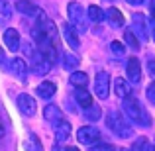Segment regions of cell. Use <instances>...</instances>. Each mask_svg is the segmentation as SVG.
Masks as SVG:
<instances>
[{
	"label": "cell",
	"instance_id": "cell-1",
	"mask_svg": "<svg viewBox=\"0 0 155 151\" xmlns=\"http://www.w3.org/2000/svg\"><path fill=\"white\" fill-rule=\"evenodd\" d=\"M122 108H124L126 116L132 122H136L137 126H151V116L147 114V110L143 108V104L137 98H134V96L124 98L122 100Z\"/></svg>",
	"mask_w": 155,
	"mask_h": 151
},
{
	"label": "cell",
	"instance_id": "cell-2",
	"mask_svg": "<svg viewBox=\"0 0 155 151\" xmlns=\"http://www.w3.org/2000/svg\"><path fill=\"white\" fill-rule=\"evenodd\" d=\"M106 126H108V130L114 133V136L122 137V140H126V137H130L134 133L128 118H126L124 114H120V112H110L108 116H106Z\"/></svg>",
	"mask_w": 155,
	"mask_h": 151
},
{
	"label": "cell",
	"instance_id": "cell-3",
	"mask_svg": "<svg viewBox=\"0 0 155 151\" xmlns=\"http://www.w3.org/2000/svg\"><path fill=\"white\" fill-rule=\"evenodd\" d=\"M69 12V20L73 22V26H75L77 31H87L88 28V22H87V16H84V10L83 6H81L79 2H71L67 8Z\"/></svg>",
	"mask_w": 155,
	"mask_h": 151
},
{
	"label": "cell",
	"instance_id": "cell-4",
	"mask_svg": "<svg viewBox=\"0 0 155 151\" xmlns=\"http://www.w3.org/2000/svg\"><path fill=\"white\" fill-rule=\"evenodd\" d=\"M35 30L39 31L41 35H45L49 41L55 43L57 41V38H59V31H57V26L53 24V20L49 18H45V16H39V20H38V24H35Z\"/></svg>",
	"mask_w": 155,
	"mask_h": 151
},
{
	"label": "cell",
	"instance_id": "cell-5",
	"mask_svg": "<svg viewBox=\"0 0 155 151\" xmlns=\"http://www.w3.org/2000/svg\"><path fill=\"white\" fill-rule=\"evenodd\" d=\"M77 140H79V143L83 145H94L100 141V130L92 128V126H83V128H79V132H77Z\"/></svg>",
	"mask_w": 155,
	"mask_h": 151
},
{
	"label": "cell",
	"instance_id": "cell-6",
	"mask_svg": "<svg viewBox=\"0 0 155 151\" xmlns=\"http://www.w3.org/2000/svg\"><path fill=\"white\" fill-rule=\"evenodd\" d=\"M94 92L98 98L106 100L110 94V75L106 71H98L94 77Z\"/></svg>",
	"mask_w": 155,
	"mask_h": 151
},
{
	"label": "cell",
	"instance_id": "cell-7",
	"mask_svg": "<svg viewBox=\"0 0 155 151\" xmlns=\"http://www.w3.org/2000/svg\"><path fill=\"white\" fill-rule=\"evenodd\" d=\"M132 31L140 35V41H147L149 39V31H147V20L143 14H134L132 18ZM136 35V38H137Z\"/></svg>",
	"mask_w": 155,
	"mask_h": 151
},
{
	"label": "cell",
	"instance_id": "cell-8",
	"mask_svg": "<svg viewBox=\"0 0 155 151\" xmlns=\"http://www.w3.org/2000/svg\"><path fill=\"white\" fill-rule=\"evenodd\" d=\"M16 104H18L20 112L26 114V116H34V114L38 112V104H35V100L31 98L28 92H22V94H18V98H16Z\"/></svg>",
	"mask_w": 155,
	"mask_h": 151
},
{
	"label": "cell",
	"instance_id": "cell-9",
	"mask_svg": "<svg viewBox=\"0 0 155 151\" xmlns=\"http://www.w3.org/2000/svg\"><path fill=\"white\" fill-rule=\"evenodd\" d=\"M16 10L24 16H30V18H39V16H43L41 8H39L38 4H34L31 0H18V2H16Z\"/></svg>",
	"mask_w": 155,
	"mask_h": 151
},
{
	"label": "cell",
	"instance_id": "cell-10",
	"mask_svg": "<svg viewBox=\"0 0 155 151\" xmlns=\"http://www.w3.org/2000/svg\"><path fill=\"white\" fill-rule=\"evenodd\" d=\"M30 61H31V65H30V67H31V71H34L35 75H47V73L51 71V65L47 63L45 59H43L39 51H35V55L31 57Z\"/></svg>",
	"mask_w": 155,
	"mask_h": 151
},
{
	"label": "cell",
	"instance_id": "cell-11",
	"mask_svg": "<svg viewBox=\"0 0 155 151\" xmlns=\"http://www.w3.org/2000/svg\"><path fill=\"white\" fill-rule=\"evenodd\" d=\"M126 71H128L130 83H140V79H141V65H140V59H137V57H130L128 59Z\"/></svg>",
	"mask_w": 155,
	"mask_h": 151
},
{
	"label": "cell",
	"instance_id": "cell-12",
	"mask_svg": "<svg viewBox=\"0 0 155 151\" xmlns=\"http://www.w3.org/2000/svg\"><path fill=\"white\" fill-rule=\"evenodd\" d=\"M4 45L8 47L10 51H18L20 49V34L16 30H12V28H8L6 31H4Z\"/></svg>",
	"mask_w": 155,
	"mask_h": 151
},
{
	"label": "cell",
	"instance_id": "cell-13",
	"mask_svg": "<svg viewBox=\"0 0 155 151\" xmlns=\"http://www.w3.org/2000/svg\"><path fill=\"white\" fill-rule=\"evenodd\" d=\"M114 94L118 96V98H128V96H132V87H130V83L126 79H116L114 80Z\"/></svg>",
	"mask_w": 155,
	"mask_h": 151
},
{
	"label": "cell",
	"instance_id": "cell-14",
	"mask_svg": "<svg viewBox=\"0 0 155 151\" xmlns=\"http://www.w3.org/2000/svg\"><path fill=\"white\" fill-rule=\"evenodd\" d=\"M63 34H65V41L69 43V47H71V49H77V47L81 45L79 31H77L75 28L71 26V24H65V28H63Z\"/></svg>",
	"mask_w": 155,
	"mask_h": 151
},
{
	"label": "cell",
	"instance_id": "cell-15",
	"mask_svg": "<svg viewBox=\"0 0 155 151\" xmlns=\"http://www.w3.org/2000/svg\"><path fill=\"white\" fill-rule=\"evenodd\" d=\"M104 16H106V20L110 22V26H112V28H124L126 20H124V14H122L118 8H108Z\"/></svg>",
	"mask_w": 155,
	"mask_h": 151
},
{
	"label": "cell",
	"instance_id": "cell-16",
	"mask_svg": "<svg viewBox=\"0 0 155 151\" xmlns=\"http://www.w3.org/2000/svg\"><path fill=\"white\" fill-rule=\"evenodd\" d=\"M75 100L79 102V106L81 108H91L94 102H92V96H91V92L87 90V88H75Z\"/></svg>",
	"mask_w": 155,
	"mask_h": 151
},
{
	"label": "cell",
	"instance_id": "cell-17",
	"mask_svg": "<svg viewBox=\"0 0 155 151\" xmlns=\"http://www.w3.org/2000/svg\"><path fill=\"white\" fill-rule=\"evenodd\" d=\"M71 124H69L67 120H59L55 124V140L57 141H65L69 136H71Z\"/></svg>",
	"mask_w": 155,
	"mask_h": 151
},
{
	"label": "cell",
	"instance_id": "cell-18",
	"mask_svg": "<svg viewBox=\"0 0 155 151\" xmlns=\"http://www.w3.org/2000/svg\"><path fill=\"white\" fill-rule=\"evenodd\" d=\"M43 118H45L47 122H51V124H57L59 120H63L59 106H55V104H47L45 108H43Z\"/></svg>",
	"mask_w": 155,
	"mask_h": 151
},
{
	"label": "cell",
	"instance_id": "cell-19",
	"mask_svg": "<svg viewBox=\"0 0 155 151\" xmlns=\"http://www.w3.org/2000/svg\"><path fill=\"white\" fill-rule=\"evenodd\" d=\"M55 90H57V84L51 83V80H45V83H41L38 88H35L38 96H41V98H51V96L55 94Z\"/></svg>",
	"mask_w": 155,
	"mask_h": 151
},
{
	"label": "cell",
	"instance_id": "cell-20",
	"mask_svg": "<svg viewBox=\"0 0 155 151\" xmlns=\"http://www.w3.org/2000/svg\"><path fill=\"white\" fill-rule=\"evenodd\" d=\"M12 73H14L18 79H26V75H28V65H26V61L24 59H20V57H16V59H12Z\"/></svg>",
	"mask_w": 155,
	"mask_h": 151
},
{
	"label": "cell",
	"instance_id": "cell-21",
	"mask_svg": "<svg viewBox=\"0 0 155 151\" xmlns=\"http://www.w3.org/2000/svg\"><path fill=\"white\" fill-rule=\"evenodd\" d=\"M69 83H71L73 87H77V88H87L88 75H87V73H81V71H75L71 75V79H69Z\"/></svg>",
	"mask_w": 155,
	"mask_h": 151
},
{
	"label": "cell",
	"instance_id": "cell-22",
	"mask_svg": "<svg viewBox=\"0 0 155 151\" xmlns=\"http://www.w3.org/2000/svg\"><path fill=\"white\" fill-rule=\"evenodd\" d=\"M87 16H88V20H91V22H94V24H100V22H104V12L100 10L98 6H91L87 10Z\"/></svg>",
	"mask_w": 155,
	"mask_h": 151
},
{
	"label": "cell",
	"instance_id": "cell-23",
	"mask_svg": "<svg viewBox=\"0 0 155 151\" xmlns=\"http://www.w3.org/2000/svg\"><path fill=\"white\" fill-rule=\"evenodd\" d=\"M12 16V6L8 0H0V24H6Z\"/></svg>",
	"mask_w": 155,
	"mask_h": 151
},
{
	"label": "cell",
	"instance_id": "cell-24",
	"mask_svg": "<svg viewBox=\"0 0 155 151\" xmlns=\"http://www.w3.org/2000/svg\"><path fill=\"white\" fill-rule=\"evenodd\" d=\"M100 116H102V110H100V106H96V104H92L91 108L84 110V118H87V120H91V122L100 120Z\"/></svg>",
	"mask_w": 155,
	"mask_h": 151
},
{
	"label": "cell",
	"instance_id": "cell-25",
	"mask_svg": "<svg viewBox=\"0 0 155 151\" xmlns=\"http://www.w3.org/2000/svg\"><path fill=\"white\" fill-rule=\"evenodd\" d=\"M26 149L28 151H41V145H39V140H38V136H35V133H30V136H28Z\"/></svg>",
	"mask_w": 155,
	"mask_h": 151
},
{
	"label": "cell",
	"instance_id": "cell-26",
	"mask_svg": "<svg viewBox=\"0 0 155 151\" xmlns=\"http://www.w3.org/2000/svg\"><path fill=\"white\" fill-rule=\"evenodd\" d=\"M124 39H126V43H128L132 49H137V47H140V39L136 38V34H134L132 30H126L124 31Z\"/></svg>",
	"mask_w": 155,
	"mask_h": 151
},
{
	"label": "cell",
	"instance_id": "cell-27",
	"mask_svg": "<svg viewBox=\"0 0 155 151\" xmlns=\"http://www.w3.org/2000/svg\"><path fill=\"white\" fill-rule=\"evenodd\" d=\"M77 67H79V57L73 55V53H65V69L75 71Z\"/></svg>",
	"mask_w": 155,
	"mask_h": 151
},
{
	"label": "cell",
	"instance_id": "cell-28",
	"mask_svg": "<svg viewBox=\"0 0 155 151\" xmlns=\"http://www.w3.org/2000/svg\"><path fill=\"white\" fill-rule=\"evenodd\" d=\"M132 151H149V141H147V137H137L136 143L132 145Z\"/></svg>",
	"mask_w": 155,
	"mask_h": 151
},
{
	"label": "cell",
	"instance_id": "cell-29",
	"mask_svg": "<svg viewBox=\"0 0 155 151\" xmlns=\"http://www.w3.org/2000/svg\"><path fill=\"white\" fill-rule=\"evenodd\" d=\"M88 151H114V145L112 143H106V141H98V143L91 145Z\"/></svg>",
	"mask_w": 155,
	"mask_h": 151
},
{
	"label": "cell",
	"instance_id": "cell-30",
	"mask_svg": "<svg viewBox=\"0 0 155 151\" xmlns=\"http://www.w3.org/2000/svg\"><path fill=\"white\" fill-rule=\"evenodd\" d=\"M110 49H112V53H114L116 57H122V55H126V47L122 45L120 41H112V43H110Z\"/></svg>",
	"mask_w": 155,
	"mask_h": 151
},
{
	"label": "cell",
	"instance_id": "cell-31",
	"mask_svg": "<svg viewBox=\"0 0 155 151\" xmlns=\"http://www.w3.org/2000/svg\"><path fill=\"white\" fill-rule=\"evenodd\" d=\"M145 94H147V98H149V102H153L155 104V80L151 84L147 87V90H145Z\"/></svg>",
	"mask_w": 155,
	"mask_h": 151
},
{
	"label": "cell",
	"instance_id": "cell-32",
	"mask_svg": "<svg viewBox=\"0 0 155 151\" xmlns=\"http://www.w3.org/2000/svg\"><path fill=\"white\" fill-rule=\"evenodd\" d=\"M147 71L151 73V75H155V59H151V57L147 59Z\"/></svg>",
	"mask_w": 155,
	"mask_h": 151
},
{
	"label": "cell",
	"instance_id": "cell-33",
	"mask_svg": "<svg viewBox=\"0 0 155 151\" xmlns=\"http://www.w3.org/2000/svg\"><path fill=\"white\" fill-rule=\"evenodd\" d=\"M149 10H151V22H155V0H149Z\"/></svg>",
	"mask_w": 155,
	"mask_h": 151
},
{
	"label": "cell",
	"instance_id": "cell-34",
	"mask_svg": "<svg viewBox=\"0 0 155 151\" xmlns=\"http://www.w3.org/2000/svg\"><path fill=\"white\" fill-rule=\"evenodd\" d=\"M126 2H128V4H132V6H140V4L143 2V0H126Z\"/></svg>",
	"mask_w": 155,
	"mask_h": 151
},
{
	"label": "cell",
	"instance_id": "cell-35",
	"mask_svg": "<svg viewBox=\"0 0 155 151\" xmlns=\"http://www.w3.org/2000/svg\"><path fill=\"white\" fill-rule=\"evenodd\" d=\"M4 137V126H2V122H0V140Z\"/></svg>",
	"mask_w": 155,
	"mask_h": 151
},
{
	"label": "cell",
	"instance_id": "cell-36",
	"mask_svg": "<svg viewBox=\"0 0 155 151\" xmlns=\"http://www.w3.org/2000/svg\"><path fill=\"white\" fill-rule=\"evenodd\" d=\"M63 151H79V149H77V147H73V145H69V147H65Z\"/></svg>",
	"mask_w": 155,
	"mask_h": 151
},
{
	"label": "cell",
	"instance_id": "cell-37",
	"mask_svg": "<svg viewBox=\"0 0 155 151\" xmlns=\"http://www.w3.org/2000/svg\"><path fill=\"white\" fill-rule=\"evenodd\" d=\"M151 28H153V39H155V22H151Z\"/></svg>",
	"mask_w": 155,
	"mask_h": 151
},
{
	"label": "cell",
	"instance_id": "cell-38",
	"mask_svg": "<svg viewBox=\"0 0 155 151\" xmlns=\"http://www.w3.org/2000/svg\"><path fill=\"white\" fill-rule=\"evenodd\" d=\"M149 151H155V141H153V145H149Z\"/></svg>",
	"mask_w": 155,
	"mask_h": 151
},
{
	"label": "cell",
	"instance_id": "cell-39",
	"mask_svg": "<svg viewBox=\"0 0 155 151\" xmlns=\"http://www.w3.org/2000/svg\"><path fill=\"white\" fill-rule=\"evenodd\" d=\"M0 63H4V55H2V51H0Z\"/></svg>",
	"mask_w": 155,
	"mask_h": 151
},
{
	"label": "cell",
	"instance_id": "cell-40",
	"mask_svg": "<svg viewBox=\"0 0 155 151\" xmlns=\"http://www.w3.org/2000/svg\"><path fill=\"white\" fill-rule=\"evenodd\" d=\"M122 151H132V149H122Z\"/></svg>",
	"mask_w": 155,
	"mask_h": 151
},
{
	"label": "cell",
	"instance_id": "cell-41",
	"mask_svg": "<svg viewBox=\"0 0 155 151\" xmlns=\"http://www.w3.org/2000/svg\"><path fill=\"white\" fill-rule=\"evenodd\" d=\"M110 2H112V0H110Z\"/></svg>",
	"mask_w": 155,
	"mask_h": 151
}]
</instances>
